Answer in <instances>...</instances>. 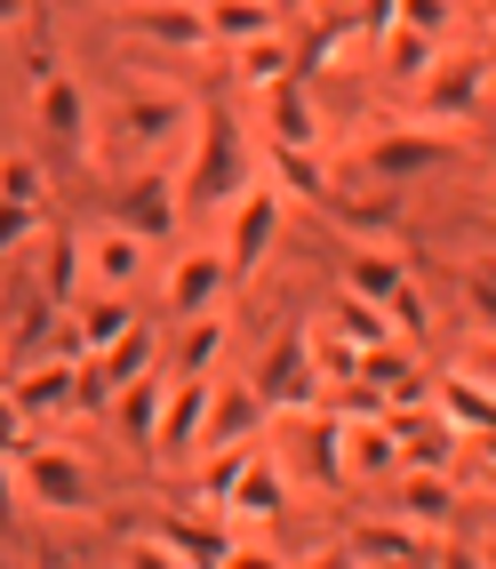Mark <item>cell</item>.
I'll return each mask as SVG.
<instances>
[{"mask_svg":"<svg viewBox=\"0 0 496 569\" xmlns=\"http://www.w3.org/2000/svg\"><path fill=\"white\" fill-rule=\"evenodd\" d=\"M289 81V49H281V32H264V41L241 49V89H281Z\"/></svg>","mask_w":496,"mask_h":569,"instance_id":"obj_27","label":"cell"},{"mask_svg":"<svg viewBox=\"0 0 496 569\" xmlns=\"http://www.w3.org/2000/svg\"><path fill=\"white\" fill-rule=\"evenodd\" d=\"M441 569H488L480 553H465V546H441Z\"/></svg>","mask_w":496,"mask_h":569,"instance_id":"obj_43","label":"cell"},{"mask_svg":"<svg viewBox=\"0 0 496 569\" xmlns=\"http://www.w3.org/2000/svg\"><path fill=\"white\" fill-rule=\"evenodd\" d=\"M336 321H345L353 346H385V337H393V313L368 306V297H353V289H336Z\"/></svg>","mask_w":496,"mask_h":569,"instance_id":"obj_26","label":"cell"},{"mask_svg":"<svg viewBox=\"0 0 496 569\" xmlns=\"http://www.w3.org/2000/svg\"><path fill=\"white\" fill-rule=\"evenodd\" d=\"M264 9H273V17H281V9H296V0H264Z\"/></svg>","mask_w":496,"mask_h":569,"instance_id":"obj_45","label":"cell"},{"mask_svg":"<svg viewBox=\"0 0 496 569\" xmlns=\"http://www.w3.org/2000/svg\"><path fill=\"white\" fill-rule=\"evenodd\" d=\"M17 513H24V481L9 473V458H0V529H17Z\"/></svg>","mask_w":496,"mask_h":569,"instance_id":"obj_38","label":"cell"},{"mask_svg":"<svg viewBox=\"0 0 496 569\" xmlns=\"http://www.w3.org/2000/svg\"><path fill=\"white\" fill-rule=\"evenodd\" d=\"M224 353V321L216 313H193V329H184V377H209Z\"/></svg>","mask_w":496,"mask_h":569,"instance_id":"obj_29","label":"cell"},{"mask_svg":"<svg viewBox=\"0 0 496 569\" xmlns=\"http://www.w3.org/2000/svg\"><path fill=\"white\" fill-rule=\"evenodd\" d=\"M81 264H89V281H97L104 297H129V289L144 281V241L121 233V224H104V233L81 241Z\"/></svg>","mask_w":496,"mask_h":569,"instance_id":"obj_10","label":"cell"},{"mask_svg":"<svg viewBox=\"0 0 496 569\" xmlns=\"http://www.w3.org/2000/svg\"><path fill=\"white\" fill-rule=\"evenodd\" d=\"M24 9H32V0H0V32H9V24H24Z\"/></svg>","mask_w":496,"mask_h":569,"instance_id":"obj_44","label":"cell"},{"mask_svg":"<svg viewBox=\"0 0 496 569\" xmlns=\"http://www.w3.org/2000/svg\"><path fill=\"white\" fill-rule=\"evenodd\" d=\"M488 24H496V0H488Z\"/></svg>","mask_w":496,"mask_h":569,"instance_id":"obj_46","label":"cell"},{"mask_svg":"<svg viewBox=\"0 0 496 569\" xmlns=\"http://www.w3.org/2000/svg\"><path fill=\"white\" fill-rule=\"evenodd\" d=\"M465 369H473V377H480V386L496 393V337H480V346L465 353Z\"/></svg>","mask_w":496,"mask_h":569,"instance_id":"obj_40","label":"cell"},{"mask_svg":"<svg viewBox=\"0 0 496 569\" xmlns=\"http://www.w3.org/2000/svg\"><path fill=\"white\" fill-rule=\"evenodd\" d=\"M121 32L193 57V49H209V9H193V0H136V9H121Z\"/></svg>","mask_w":496,"mask_h":569,"instance_id":"obj_8","label":"cell"},{"mask_svg":"<svg viewBox=\"0 0 496 569\" xmlns=\"http://www.w3.org/2000/svg\"><path fill=\"white\" fill-rule=\"evenodd\" d=\"M241 466H249V441H241V449H224V458L201 473V498H209V506H224V498H233V481H241Z\"/></svg>","mask_w":496,"mask_h":569,"instance_id":"obj_33","label":"cell"},{"mask_svg":"<svg viewBox=\"0 0 496 569\" xmlns=\"http://www.w3.org/2000/svg\"><path fill=\"white\" fill-rule=\"evenodd\" d=\"M433 64H441V41H433V32H408V24L385 32V72H393V81H425Z\"/></svg>","mask_w":496,"mask_h":569,"instance_id":"obj_24","label":"cell"},{"mask_svg":"<svg viewBox=\"0 0 496 569\" xmlns=\"http://www.w3.org/2000/svg\"><path fill=\"white\" fill-rule=\"evenodd\" d=\"M224 569H289L281 553H249V546H233V553H224Z\"/></svg>","mask_w":496,"mask_h":569,"instance_id":"obj_41","label":"cell"},{"mask_svg":"<svg viewBox=\"0 0 496 569\" xmlns=\"http://www.w3.org/2000/svg\"><path fill=\"white\" fill-rule=\"evenodd\" d=\"M184 569H224V553H233V529H216V521H193V513H169L161 529H152Z\"/></svg>","mask_w":496,"mask_h":569,"instance_id":"obj_15","label":"cell"},{"mask_svg":"<svg viewBox=\"0 0 496 569\" xmlns=\"http://www.w3.org/2000/svg\"><path fill=\"white\" fill-rule=\"evenodd\" d=\"M264 32H281V17L264 9V0H209V41L249 49V41H264Z\"/></svg>","mask_w":496,"mask_h":569,"instance_id":"obj_23","label":"cell"},{"mask_svg":"<svg viewBox=\"0 0 496 569\" xmlns=\"http://www.w3.org/2000/svg\"><path fill=\"white\" fill-rule=\"evenodd\" d=\"M249 184H256L249 137H241V121H233L224 104H209V112H201V161L184 169L176 201H184V209H224V201H241Z\"/></svg>","mask_w":496,"mask_h":569,"instance_id":"obj_1","label":"cell"},{"mask_svg":"<svg viewBox=\"0 0 496 569\" xmlns=\"http://www.w3.org/2000/svg\"><path fill=\"white\" fill-rule=\"evenodd\" d=\"M224 281H233V273H224V249H193V257H176V264H169V313H184V321L209 313L216 297H224Z\"/></svg>","mask_w":496,"mask_h":569,"instance_id":"obj_12","label":"cell"},{"mask_svg":"<svg viewBox=\"0 0 496 569\" xmlns=\"http://www.w3.org/2000/svg\"><path fill=\"white\" fill-rule=\"evenodd\" d=\"M281 506H289V481H281V466L249 449V466H241V481H233V498H224V513H241V521H273Z\"/></svg>","mask_w":496,"mask_h":569,"instance_id":"obj_16","label":"cell"},{"mask_svg":"<svg viewBox=\"0 0 496 569\" xmlns=\"http://www.w3.org/2000/svg\"><path fill=\"white\" fill-rule=\"evenodd\" d=\"M41 297H49V306H72V297H81V241H57L49 249V273H41Z\"/></svg>","mask_w":496,"mask_h":569,"instance_id":"obj_28","label":"cell"},{"mask_svg":"<svg viewBox=\"0 0 496 569\" xmlns=\"http://www.w3.org/2000/svg\"><path fill=\"white\" fill-rule=\"evenodd\" d=\"M441 417H448V426H465V433H496V393L480 386L473 369H456L441 386Z\"/></svg>","mask_w":496,"mask_h":569,"instance_id":"obj_22","label":"cell"},{"mask_svg":"<svg viewBox=\"0 0 496 569\" xmlns=\"http://www.w3.org/2000/svg\"><path fill=\"white\" fill-rule=\"evenodd\" d=\"M24 233H41V209L32 201H0V257H9Z\"/></svg>","mask_w":496,"mask_h":569,"instance_id":"obj_34","label":"cell"},{"mask_svg":"<svg viewBox=\"0 0 496 569\" xmlns=\"http://www.w3.org/2000/svg\"><path fill=\"white\" fill-rule=\"evenodd\" d=\"M408 32H433V41H448V0H401Z\"/></svg>","mask_w":496,"mask_h":569,"instance_id":"obj_35","label":"cell"},{"mask_svg":"<svg viewBox=\"0 0 496 569\" xmlns=\"http://www.w3.org/2000/svg\"><path fill=\"white\" fill-rule=\"evenodd\" d=\"M313 569H361V553L353 546H328V553H313Z\"/></svg>","mask_w":496,"mask_h":569,"instance_id":"obj_42","label":"cell"},{"mask_svg":"<svg viewBox=\"0 0 496 569\" xmlns=\"http://www.w3.org/2000/svg\"><path fill=\"white\" fill-rule=\"evenodd\" d=\"M345 473H368V481L401 473V433L385 426V409H353L345 417Z\"/></svg>","mask_w":496,"mask_h":569,"instance_id":"obj_11","label":"cell"},{"mask_svg":"<svg viewBox=\"0 0 496 569\" xmlns=\"http://www.w3.org/2000/svg\"><path fill=\"white\" fill-rule=\"evenodd\" d=\"M176 217H184L176 184H169V177H152V169L129 177L121 193H112V224H121V233H136L144 249H152V241H169V233H176Z\"/></svg>","mask_w":496,"mask_h":569,"instance_id":"obj_6","label":"cell"},{"mask_svg":"<svg viewBox=\"0 0 496 569\" xmlns=\"http://www.w3.org/2000/svg\"><path fill=\"white\" fill-rule=\"evenodd\" d=\"M161 409H169V377H136V386H121V433L152 458V441H161Z\"/></svg>","mask_w":496,"mask_h":569,"instance_id":"obj_20","label":"cell"},{"mask_svg":"<svg viewBox=\"0 0 496 569\" xmlns=\"http://www.w3.org/2000/svg\"><path fill=\"white\" fill-rule=\"evenodd\" d=\"M448 161V129H401V137H376L368 144V169L376 177H416V169H441Z\"/></svg>","mask_w":496,"mask_h":569,"instance_id":"obj_14","label":"cell"},{"mask_svg":"<svg viewBox=\"0 0 496 569\" xmlns=\"http://www.w3.org/2000/svg\"><path fill=\"white\" fill-rule=\"evenodd\" d=\"M72 329H81V337H72V346H81V361H97V353H112V346L136 329V313H129V297H104V289H97V306L72 313Z\"/></svg>","mask_w":496,"mask_h":569,"instance_id":"obj_18","label":"cell"},{"mask_svg":"<svg viewBox=\"0 0 496 569\" xmlns=\"http://www.w3.org/2000/svg\"><path fill=\"white\" fill-rule=\"evenodd\" d=\"M361 41V17H328V32H321V41H313V57H304V81H313V72L321 64H336V57H345Z\"/></svg>","mask_w":496,"mask_h":569,"instance_id":"obj_31","label":"cell"},{"mask_svg":"<svg viewBox=\"0 0 496 569\" xmlns=\"http://www.w3.org/2000/svg\"><path fill=\"white\" fill-rule=\"evenodd\" d=\"M281 209H289V193L281 184H249V193L233 201V233H224V273H256L264 257H273V241H281Z\"/></svg>","mask_w":496,"mask_h":569,"instance_id":"obj_3","label":"cell"},{"mask_svg":"<svg viewBox=\"0 0 496 569\" xmlns=\"http://www.w3.org/2000/svg\"><path fill=\"white\" fill-rule=\"evenodd\" d=\"M465 297H473V313H480V329L496 337V264H480V273L465 281Z\"/></svg>","mask_w":496,"mask_h":569,"instance_id":"obj_36","label":"cell"},{"mask_svg":"<svg viewBox=\"0 0 496 569\" xmlns=\"http://www.w3.org/2000/svg\"><path fill=\"white\" fill-rule=\"evenodd\" d=\"M209 409H216V386H209V377H176V386H169V409H161V441H152V466H193L184 449H201Z\"/></svg>","mask_w":496,"mask_h":569,"instance_id":"obj_5","label":"cell"},{"mask_svg":"<svg viewBox=\"0 0 496 569\" xmlns=\"http://www.w3.org/2000/svg\"><path fill=\"white\" fill-rule=\"evenodd\" d=\"M17 466H24V506H41L57 521H81L97 506V481H89V466L72 458V449H32Z\"/></svg>","mask_w":496,"mask_h":569,"instance_id":"obj_2","label":"cell"},{"mask_svg":"<svg viewBox=\"0 0 496 569\" xmlns=\"http://www.w3.org/2000/svg\"><path fill=\"white\" fill-rule=\"evenodd\" d=\"M256 393H264V409H313V369H304V337H281L273 346V361H264V377H256Z\"/></svg>","mask_w":496,"mask_h":569,"instance_id":"obj_13","label":"cell"},{"mask_svg":"<svg viewBox=\"0 0 496 569\" xmlns=\"http://www.w3.org/2000/svg\"><path fill=\"white\" fill-rule=\"evenodd\" d=\"M17 441H24V409H17L9 386H0V458H17Z\"/></svg>","mask_w":496,"mask_h":569,"instance_id":"obj_37","label":"cell"},{"mask_svg":"<svg viewBox=\"0 0 496 569\" xmlns=\"http://www.w3.org/2000/svg\"><path fill=\"white\" fill-rule=\"evenodd\" d=\"M425 104H433V121H448V129H465L473 112H480V97H488V57H448L441 49V64L425 72Z\"/></svg>","mask_w":496,"mask_h":569,"instance_id":"obj_7","label":"cell"},{"mask_svg":"<svg viewBox=\"0 0 496 569\" xmlns=\"http://www.w3.org/2000/svg\"><path fill=\"white\" fill-rule=\"evenodd\" d=\"M9 393L24 409V426H32V417H57V409H81V353H49L41 369L9 377Z\"/></svg>","mask_w":496,"mask_h":569,"instance_id":"obj_9","label":"cell"},{"mask_svg":"<svg viewBox=\"0 0 496 569\" xmlns=\"http://www.w3.org/2000/svg\"><path fill=\"white\" fill-rule=\"evenodd\" d=\"M401 513L408 521H448V473H425V466H401Z\"/></svg>","mask_w":496,"mask_h":569,"instance_id":"obj_25","label":"cell"},{"mask_svg":"<svg viewBox=\"0 0 496 569\" xmlns=\"http://www.w3.org/2000/svg\"><path fill=\"white\" fill-rule=\"evenodd\" d=\"M273 169H281L289 193H321V169H313V153H304V144H273ZM321 201H328V193H321Z\"/></svg>","mask_w":496,"mask_h":569,"instance_id":"obj_32","label":"cell"},{"mask_svg":"<svg viewBox=\"0 0 496 569\" xmlns=\"http://www.w3.org/2000/svg\"><path fill=\"white\" fill-rule=\"evenodd\" d=\"M129 569H184V561H176L161 538H136V546H129Z\"/></svg>","mask_w":496,"mask_h":569,"instance_id":"obj_39","label":"cell"},{"mask_svg":"<svg viewBox=\"0 0 496 569\" xmlns=\"http://www.w3.org/2000/svg\"><path fill=\"white\" fill-rule=\"evenodd\" d=\"M32 112H41V137H57L64 153H89V89L49 57L32 64Z\"/></svg>","mask_w":496,"mask_h":569,"instance_id":"obj_4","label":"cell"},{"mask_svg":"<svg viewBox=\"0 0 496 569\" xmlns=\"http://www.w3.org/2000/svg\"><path fill=\"white\" fill-rule=\"evenodd\" d=\"M264 121H273V144H304V153L321 144V121H313V97H304V81L264 89Z\"/></svg>","mask_w":496,"mask_h":569,"instance_id":"obj_19","label":"cell"},{"mask_svg":"<svg viewBox=\"0 0 496 569\" xmlns=\"http://www.w3.org/2000/svg\"><path fill=\"white\" fill-rule=\"evenodd\" d=\"M41 193H49V177H41V161H32V153H9V161H0V201H32V209H41Z\"/></svg>","mask_w":496,"mask_h":569,"instance_id":"obj_30","label":"cell"},{"mask_svg":"<svg viewBox=\"0 0 496 569\" xmlns=\"http://www.w3.org/2000/svg\"><path fill=\"white\" fill-rule=\"evenodd\" d=\"M345 289L368 297V306H393V297L408 289V264H401L393 249H361V257L345 264Z\"/></svg>","mask_w":496,"mask_h":569,"instance_id":"obj_21","label":"cell"},{"mask_svg":"<svg viewBox=\"0 0 496 569\" xmlns=\"http://www.w3.org/2000/svg\"><path fill=\"white\" fill-rule=\"evenodd\" d=\"M184 121H193L184 97H121V137L129 144H169Z\"/></svg>","mask_w":496,"mask_h":569,"instance_id":"obj_17","label":"cell"}]
</instances>
